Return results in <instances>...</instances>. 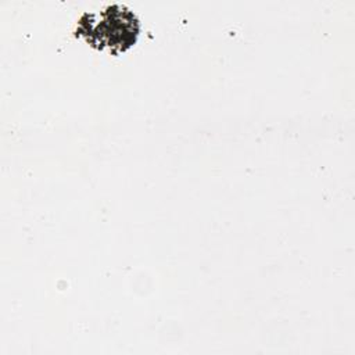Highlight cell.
<instances>
[{"label": "cell", "mask_w": 355, "mask_h": 355, "mask_svg": "<svg viewBox=\"0 0 355 355\" xmlns=\"http://www.w3.org/2000/svg\"><path fill=\"white\" fill-rule=\"evenodd\" d=\"M87 22H82V25H86L83 35L101 49L125 50L137 36V21L135 15L119 6L108 7L100 14V19L92 15Z\"/></svg>", "instance_id": "cell-1"}]
</instances>
